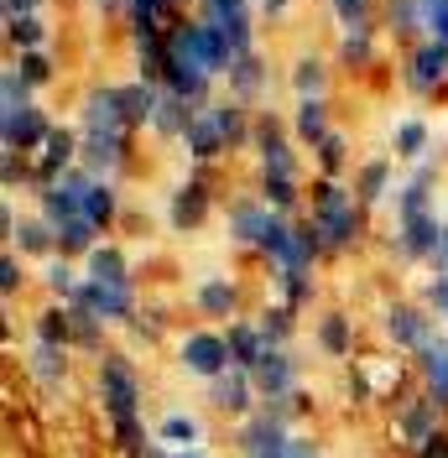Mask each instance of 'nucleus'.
Returning a JSON list of instances; mask_svg holds the SVG:
<instances>
[{"label": "nucleus", "mask_w": 448, "mask_h": 458, "mask_svg": "<svg viewBox=\"0 0 448 458\" xmlns=\"http://www.w3.org/2000/svg\"><path fill=\"white\" fill-rule=\"evenodd\" d=\"M308 225L323 245V256H349L365 240V208L355 203V188H344L339 177H313Z\"/></svg>", "instance_id": "nucleus-1"}, {"label": "nucleus", "mask_w": 448, "mask_h": 458, "mask_svg": "<svg viewBox=\"0 0 448 458\" xmlns=\"http://www.w3.org/2000/svg\"><path fill=\"white\" fill-rule=\"evenodd\" d=\"M94 391H99V406H105V417L110 422H136L141 417V375H136V360L131 354H120L110 349L105 360H99V370H94Z\"/></svg>", "instance_id": "nucleus-2"}, {"label": "nucleus", "mask_w": 448, "mask_h": 458, "mask_svg": "<svg viewBox=\"0 0 448 458\" xmlns=\"http://www.w3.org/2000/svg\"><path fill=\"white\" fill-rule=\"evenodd\" d=\"M177 370L194 375V380H220V375L235 370V360H229V344H224V334H214V328H188L183 339H177Z\"/></svg>", "instance_id": "nucleus-3"}, {"label": "nucleus", "mask_w": 448, "mask_h": 458, "mask_svg": "<svg viewBox=\"0 0 448 458\" xmlns=\"http://www.w3.org/2000/svg\"><path fill=\"white\" fill-rule=\"evenodd\" d=\"M381 334H386V344H392L396 354H418L422 344L438 334V318L427 313L422 302H386Z\"/></svg>", "instance_id": "nucleus-4"}, {"label": "nucleus", "mask_w": 448, "mask_h": 458, "mask_svg": "<svg viewBox=\"0 0 448 458\" xmlns=\"http://www.w3.org/2000/svg\"><path fill=\"white\" fill-rule=\"evenodd\" d=\"M255 167L261 177H303V162H297V151L287 141V131H281L277 114H255Z\"/></svg>", "instance_id": "nucleus-5"}, {"label": "nucleus", "mask_w": 448, "mask_h": 458, "mask_svg": "<svg viewBox=\"0 0 448 458\" xmlns=\"http://www.w3.org/2000/svg\"><path fill=\"white\" fill-rule=\"evenodd\" d=\"M392 432L407 443V448H422L433 432H444V411L427 391H412V396H392Z\"/></svg>", "instance_id": "nucleus-6"}, {"label": "nucleus", "mask_w": 448, "mask_h": 458, "mask_svg": "<svg viewBox=\"0 0 448 458\" xmlns=\"http://www.w3.org/2000/svg\"><path fill=\"white\" fill-rule=\"evenodd\" d=\"M438 240H444V214H418V219H396L392 225V256L407 260V266H422V260L438 256Z\"/></svg>", "instance_id": "nucleus-7"}, {"label": "nucleus", "mask_w": 448, "mask_h": 458, "mask_svg": "<svg viewBox=\"0 0 448 458\" xmlns=\"http://www.w3.org/2000/svg\"><path fill=\"white\" fill-rule=\"evenodd\" d=\"M79 131L89 136H131L125 125V110H120V84H89L84 99H79Z\"/></svg>", "instance_id": "nucleus-8"}, {"label": "nucleus", "mask_w": 448, "mask_h": 458, "mask_svg": "<svg viewBox=\"0 0 448 458\" xmlns=\"http://www.w3.org/2000/svg\"><path fill=\"white\" fill-rule=\"evenodd\" d=\"M401 84L412 94H444L448 84V47L444 42H412L401 63Z\"/></svg>", "instance_id": "nucleus-9"}, {"label": "nucleus", "mask_w": 448, "mask_h": 458, "mask_svg": "<svg viewBox=\"0 0 448 458\" xmlns=\"http://www.w3.org/2000/svg\"><path fill=\"white\" fill-rule=\"evenodd\" d=\"M47 136H53V120H47L42 105L0 110V146H5V151H22V157H27V151H42Z\"/></svg>", "instance_id": "nucleus-10"}, {"label": "nucleus", "mask_w": 448, "mask_h": 458, "mask_svg": "<svg viewBox=\"0 0 448 458\" xmlns=\"http://www.w3.org/2000/svg\"><path fill=\"white\" fill-rule=\"evenodd\" d=\"M251 380L261 401H292L303 391V370H297V360L287 349H266V360L251 370Z\"/></svg>", "instance_id": "nucleus-11"}, {"label": "nucleus", "mask_w": 448, "mask_h": 458, "mask_svg": "<svg viewBox=\"0 0 448 458\" xmlns=\"http://www.w3.org/2000/svg\"><path fill=\"white\" fill-rule=\"evenodd\" d=\"M73 308H84V313H94L105 328L110 323H131L136 318V286H110V282H89L84 276V292H79V302Z\"/></svg>", "instance_id": "nucleus-12"}, {"label": "nucleus", "mask_w": 448, "mask_h": 458, "mask_svg": "<svg viewBox=\"0 0 448 458\" xmlns=\"http://www.w3.org/2000/svg\"><path fill=\"white\" fill-rule=\"evenodd\" d=\"M209 208H214V188H209V177L203 172H194L188 182H177L168 199V225L177 229V234H188V229H198L203 219H209Z\"/></svg>", "instance_id": "nucleus-13"}, {"label": "nucleus", "mask_w": 448, "mask_h": 458, "mask_svg": "<svg viewBox=\"0 0 448 458\" xmlns=\"http://www.w3.org/2000/svg\"><path fill=\"white\" fill-rule=\"evenodd\" d=\"M209 406L220 411V417H235V422H246L261 411V396H255V380L246 370H229L220 380H209Z\"/></svg>", "instance_id": "nucleus-14"}, {"label": "nucleus", "mask_w": 448, "mask_h": 458, "mask_svg": "<svg viewBox=\"0 0 448 458\" xmlns=\"http://www.w3.org/2000/svg\"><path fill=\"white\" fill-rule=\"evenodd\" d=\"M412 375H418V386L438 401V411L448 417V334H433L412 354Z\"/></svg>", "instance_id": "nucleus-15"}, {"label": "nucleus", "mask_w": 448, "mask_h": 458, "mask_svg": "<svg viewBox=\"0 0 448 458\" xmlns=\"http://www.w3.org/2000/svg\"><path fill=\"white\" fill-rule=\"evenodd\" d=\"M84 136V146H79V167L89 172V177H105V182H115V172L131 162V136L120 131V136H89V131H79Z\"/></svg>", "instance_id": "nucleus-16"}, {"label": "nucleus", "mask_w": 448, "mask_h": 458, "mask_svg": "<svg viewBox=\"0 0 448 458\" xmlns=\"http://www.w3.org/2000/svg\"><path fill=\"white\" fill-rule=\"evenodd\" d=\"M271 208L261 199H235L229 203V214H224V234L240 245V250H261V240H266V229H271Z\"/></svg>", "instance_id": "nucleus-17"}, {"label": "nucleus", "mask_w": 448, "mask_h": 458, "mask_svg": "<svg viewBox=\"0 0 448 458\" xmlns=\"http://www.w3.org/2000/svg\"><path fill=\"white\" fill-rule=\"evenodd\" d=\"M433 199H438V167L433 162H418V167L401 177L396 188V219H418V214H433Z\"/></svg>", "instance_id": "nucleus-18"}, {"label": "nucleus", "mask_w": 448, "mask_h": 458, "mask_svg": "<svg viewBox=\"0 0 448 458\" xmlns=\"http://www.w3.org/2000/svg\"><path fill=\"white\" fill-rule=\"evenodd\" d=\"M396 162L392 157H365L355 167V203L360 208H381L386 199H396Z\"/></svg>", "instance_id": "nucleus-19"}, {"label": "nucleus", "mask_w": 448, "mask_h": 458, "mask_svg": "<svg viewBox=\"0 0 448 458\" xmlns=\"http://www.w3.org/2000/svg\"><path fill=\"white\" fill-rule=\"evenodd\" d=\"M229 99H240V105H255L261 94H271V63L261 53H246V57H235L229 63Z\"/></svg>", "instance_id": "nucleus-20"}, {"label": "nucleus", "mask_w": 448, "mask_h": 458, "mask_svg": "<svg viewBox=\"0 0 448 458\" xmlns=\"http://www.w3.org/2000/svg\"><path fill=\"white\" fill-rule=\"evenodd\" d=\"M194 308L203 318H214V323H235L240 318V282H229V276H203L194 286Z\"/></svg>", "instance_id": "nucleus-21"}, {"label": "nucleus", "mask_w": 448, "mask_h": 458, "mask_svg": "<svg viewBox=\"0 0 448 458\" xmlns=\"http://www.w3.org/2000/svg\"><path fill=\"white\" fill-rule=\"evenodd\" d=\"M313 344L329 354V360H349L355 354V318L344 308H329V313L313 318Z\"/></svg>", "instance_id": "nucleus-22"}, {"label": "nucleus", "mask_w": 448, "mask_h": 458, "mask_svg": "<svg viewBox=\"0 0 448 458\" xmlns=\"http://www.w3.org/2000/svg\"><path fill=\"white\" fill-rule=\"evenodd\" d=\"M224 344H229V360H235V370L251 375L261 360H266V349L271 344L261 339V328H255V318H235L229 328H224Z\"/></svg>", "instance_id": "nucleus-23"}, {"label": "nucleus", "mask_w": 448, "mask_h": 458, "mask_svg": "<svg viewBox=\"0 0 448 458\" xmlns=\"http://www.w3.org/2000/svg\"><path fill=\"white\" fill-rule=\"evenodd\" d=\"M11 250H16L22 260H42V266H47V260L57 256V229L47 225L42 214H31V219H22V225H16V234H11Z\"/></svg>", "instance_id": "nucleus-24"}, {"label": "nucleus", "mask_w": 448, "mask_h": 458, "mask_svg": "<svg viewBox=\"0 0 448 458\" xmlns=\"http://www.w3.org/2000/svg\"><path fill=\"white\" fill-rule=\"evenodd\" d=\"M209 114H214V125H220V136L229 151H240V146L255 141V114L251 105H240V99H220V105H209Z\"/></svg>", "instance_id": "nucleus-25"}, {"label": "nucleus", "mask_w": 448, "mask_h": 458, "mask_svg": "<svg viewBox=\"0 0 448 458\" xmlns=\"http://www.w3.org/2000/svg\"><path fill=\"white\" fill-rule=\"evenodd\" d=\"M68 354H73V349H57V344H31L27 375L42 386V391H63V386H68Z\"/></svg>", "instance_id": "nucleus-26"}, {"label": "nucleus", "mask_w": 448, "mask_h": 458, "mask_svg": "<svg viewBox=\"0 0 448 458\" xmlns=\"http://www.w3.org/2000/svg\"><path fill=\"white\" fill-rule=\"evenodd\" d=\"M183 146H188V157H194L198 167L220 162L224 151H229V146H224V136H220V125H214V114H209V105H203V110H194V125H188Z\"/></svg>", "instance_id": "nucleus-27"}, {"label": "nucleus", "mask_w": 448, "mask_h": 458, "mask_svg": "<svg viewBox=\"0 0 448 458\" xmlns=\"http://www.w3.org/2000/svg\"><path fill=\"white\" fill-rule=\"evenodd\" d=\"M287 84L297 99H329V63L318 53H303L292 63V73H287Z\"/></svg>", "instance_id": "nucleus-28"}, {"label": "nucleus", "mask_w": 448, "mask_h": 458, "mask_svg": "<svg viewBox=\"0 0 448 458\" xmlns=\"http://www.w3.org/2000/svg\"><path fill=\"white\" fill-rule=\"evenodd\" d=\"M157 99H162V89L141 84V79H131V84H120V110H125V125H131V131H151V114H157Z\"/></svg>", "instance_id": "nucleus-29"}, {"label": "nucleus", "mask_w": 448, "mask_h": 458, "mask_svg": "<svg viewBox=\"0 0 448 458\" xmlns=\"http://www.w3.org/2000/svg\"><path fill=\"white\" fill-rule=\"evenodd\" d=\"M157 443L172 448V454H194L198 443H203V422L188 417V411H168V417L157 422Z\"/></svg>", "instance_id": "nucleus-30"}, {"label": "nucleus", "mask_w": 448, "mask_h": 458, "mask_svg": "<svg viewBox=\"0 0 448 458\" xmlns=\"http://www.w3.org/2000/svg\"><path fill=\"white\" fill-rule=\"evenodd\" d=\"M188 125H194V105H183L177 94L162 89L157 114H151V136H162V141H183V136H188Z\"/></svg>", "instance_id": "nucleus-31"}, {"label": "nucleus", "mask_w": 448, "mask_h": 458, "mask_svg": "<svg viewBox=\"0 0 448 458\" xmlns=\"http://www.w3.org/2000/svg\"><path fill=\"white\" fill-rule=\"evenodd\" d=\"M31 344H57V349H73V313L63 302H47L42 313L31 318Z\"/></svg>", "instance_id": "nucleus-32"}, {"label": "nucleus", "mask_w": 448, "mask_h": 458, "mask_svg": "<svg viewBox=\"0 0 448 458\" xmlns=\"http://www.w3.org/2000/svg\"><path fill=\"white\" fill-rule=\"evenodd\" d=\"M292 136L303 146H318L323 136H334V125H329V99H297V110H292Z\"/></svg>", "instance_id": "nucleus-33"}, {"label": "nucleus", "mask_w": 448, "mask_h": 458, "mask_svg": "<svg viewBox=\"0 0 448 458\" xmlns=\"http://www.w3.org/2000/svg\"><path fill=\"white\" fill-rule=\"evenodd\" d=\"M84 276L89 282H110V286H136L131 282V260H125L120 245H99V250L84 260Z\"/></svg>", "instance_id": "nucleus-34"}, {"label": "nucleus", "mask_w": 448, "mask_h": 458, "mask_svg": "<svg viewBox=\"0 0 448 458\" xmlns=\"http://www.w3.org/2000/svg\"><path fill=\"white\" fill-rule=\"evenodd\" d=\"M392 146H396V162H422V157H427V146H433L427 120L401 114V120H396V131H392Z\"/></svg>", "instance_id": "nucleus-35"}, {"label": "nucleus", "mask_w": 448, "mask_h": 458, "mask_svg": "<svg viewBox=\"0 0 448 458\" xmlns=\"http://www.w3.org/2000/svg\"><path fill=\"white\" fill-rule=\"evenodd\" d=\"M105 229H94L89 219H68V225H57V256H68V260H89L105 240H99Z\"/></svg>", "instance_id": "nucleus-36"}, {"label": "nucleus", "mask_w": 448, "mask_h": 458, "mask_svg": "<svg viewBox=\"0 0 448 458\" xmlns=\"http://www.w3.org/2000/svg\"><path fill=\"white\" fill-rule=\"evenodd\" d=\"M251 11H255V0H198V21H209V27H220V31L255 27Z\"/></svg>", "instance_id": "nucleus-37"}, {"label": "nucleus", "mask_w": 448, "mask_h": 458, "mask_svg": "<svg viewBox=\"0 0 448 458\" xmlns=\"http://www.w3.org/2000/svg\"><path fill=\"white\" fill-rule=\"evenodd\" d=\"M42 286L53 292V302L73 308V302H79V292H84V276L73 271V260H68V256H53L47 266H42Z\"/></svg>", "instance_id": "nucleus-38"}, {"label": "nucleus", "mask_w": 448, "mask_h": 458, "mask_svg": "<svg viewBox=\"0 0 448 458\" xmlns=\"http://www.w3.org/2000/svg\"><path fill=\"white\" fill-rule=\"evenodd\" d=\"M323 260V245H318V234H313L308 219H297L292 225V245H287V256H281L277 271H313Z\"/></svg>", "instance_id": "nucleus-39"}, {"label": "nucleus", "mask_w": 448, "mask_h": 458, "mask_svg": "<svg viewBox=\"0 0 448 458\" xmlns=\"http://www.w3.org/2000/svg\"><path fill=\"white\" fill-rule=\"evenodd\" d=\"M271 286H277V302L281 308H292V313L313 308V297H318L313 271H271Z\"/></svg>", "instance_id": "nucleus-40"}, {"label": "nucleus", "mask_w": 448, "mask_h": 458, "mask_svg": "<svg viewBox=\"0 0 448 458\" xmlns=\"http://www.w3.org/2000/svg\"><path fill=\"white\" fill-rule=\"evenodd\" d=\"M261 203H266L271 214H281V219H292V214L308 203V193H303L297 177H261Z\"/></svg>", "instance_id": "nucleus-41"}, {"label": "nucleus", "mask_w": 448, "mask_h": 458, "mask_svg": "<svg viewBox=\"0 0 448 458\" xmlns=\"http://www.w3.org/2000/svg\"><path fill=\"white\" fill-rule=\"evenodd\" d=\"M381 27L396 31V37H422V0H381Z\"/></svg>", "instance_id": "nucleus-42"}, {"label": "nucleus", "mask_w": 448, "mask_h": 458, "mask_svg": "<svg viewBox=\"0 0 448 458\" xmlns=\"http://www.w3.org/2000/svg\"><path fill=\"white\" fill-rule=\"evenodd\" d=\"M84 219L94 229H110L120 219V188L105 182V177H94V188H89V203H84Z\"/></svg>", "instance_id": "nucleus-43"}, {"label": "nucleus", "mask_w": 448, "mask_h": 458, "mask_svg": "<svg viewBox=\"0 0 448 458\" xmlns=\"http://www.w3.org/2000/svg\"><path fill=\"white\" fill-rule=\"evenodd\" d=\"M5 42H11V53H42L47 47V27H42V16H5Z\"/></svg>", "instance_id": "nucleus-44"}, {"label": "nucleus", "mask_w": 448, "mask_h": 458, "mask_svg": "<svg viewBox=\"0 0 448 458\" xmlns=\"http://www.w3.org/2000/svg\"><path fill=\"white\" fill-rule=\"evenodd\" d=\"M339 63L344 68H370L375 63V27H360V31H339Z\"/></svg>", "instance_id": "nucleus-45"}, {"label": "nucleus", "mask_w": 448, "mask_h": 458, "mask_svg": "<svg viewBox=\"0 0 448 458\" xmlns=\"http://www.w3.org/2000/svg\"><path fill=\"white\" fill-rule=\"evenodd\" d=\"M313 167H318V177H344V167H349V136L344 131L323 136L313 146Z\"/></svg>", "instance_id": "nucleus-46"}, {"label": "nucleus", "mask_w": 448, "mask_h": 458, "mask_svg": "<svg viewBox=\"0 0 448 458\" xmlns=\"http://www.w3.org/2000/svg\"><path fill=\"white\" fill-rule=\"evenodd\" d=\"M110 443L120 448V458H146L151 454V443H157V432H146V422H110Z\"/></svg>", "instance_id": "nucleus-47"}, {"label": "nucleus", "mask_w": 448, "mask_h": 458, "mask_svg": "<svg viewBox=\"0 0 448 458\" xmlns=\"http://www.w3.org/2000/svg\"><path fill=\"white\" fill-rule=\"evenodd\" d=\"M255 328H261V339L271 344V349H287V339L297 334V313H292V308H281V302H271L266 313L255 318Z\"/></svg>", "instance_id": "nucleus-48"}, {"label": "nucleus", "mask_w": 448, "mask_h": 458, "mask_svg": "<svg viewBox=\"0 0 448 458\" xmlns=\"http://www.w3.org/2000/svg\"><path fill=\"white\" fill-rule=\"evenodd\" d=\"M68 313H73V349L105 360V354H110V349H105V323H99L94 313H84V308H68Z\"/></svg>", "instance_id": "nucleus-49"}, {"label": "nucleus", "mask_w": 448, "mask_h": 458, "mask_svg": "<svg viewBox=\"0 0 448 458\" xmlns=\"http://www.w3.org/2000/svg\"><path fill=\"white\" fill-rule=\"evenodd\" d=\"M329 11H334V21L344 31L375 27V16H381V5H375V0H329Z\"/></svg>", "instance_id": "nucleus-50"}, {"label": "nucleus", "mask_w": 448, "mask_h": 458, "mask_svg": "<svg viewBox=\"0 0 448 458\" xmlns=\"http://www.w3.org/2000/svg\"><path fill=\"white\" fill-rule=\"evenodd\" d=\"M16 73H22L31 89H47L57 79V63H53V53L42 47V53H22V57H16Z\"/></svg>", "instance_id": "nucleus-51"}, {"label": "nucleus", "mask_w": 448, "mask_h": 458, "mask_svg": "<svg viewBox=\"0 0 448 458\" xmlns=\"http://www.w3.org/2000/svg\"><path fill=\"white\" fill-rule=\"evenodd\" d=\"M131 334H136L141 344H157L162 334H168V308H162V302H146V308H136V318H131Z\"/></svg>", "instance_id": "nucleus-52"}, {"label": "nucleus", "mask_w": 448, "mask_h": 458, "mask_svg": "<svg viewBox=\"0 0 448 458\" xmlns=\"http://www.w3.org/2000/svg\"><path fill=\"white\" fill-rule=\"evenodd\" d=\"M31 105V84L16 73V63L0 73V110H27Z\"/></svg>", "instance_id": "nucleus-53"}, {"label": "nucleus", "mask_w": 448, "mask_h": 458, "mask_svg": "<svg viewBox=\"0 0 448 458\" xmlns=\"http://www.w3.org/2000/svg\"><path fill=\"white\" fill-rule=\"evenodd\" d=\"M422 37L448 47V0H422Z\"/></svg>", "instance_id": "nucleus-54"}, {"label": "nucleus", "mask_w": 448, "mask_h": 458, "mask_svg": "<svg viewBox=\"0 0 448 458\" xmlns=\"http://www.w3.org/2000/svg\"><path fill=\"white\" fill-rule=\"evenodd\" d=\"M422 308L438 318L444 334H448V276H427V282H422Z\"/></svg>", "instance_id": "nucleus-55"}, {"label": "nucleus", "mask_w": 448, "mask_h": 458, "mask_svg": "<svg viewBox=\"0 0 448 458\" xmlns=\"http://www.w3.org/2000/svg\"><path fill=\"white\" fill-rule=\"evenodd\" d=\"M22 286H27L22 256H16V250H5V256H0V297H5V302H16V292H22Z\"/></svg>", "instance_id": "nucleus-56"}, {"label": "nucleus", "mask_w": 448, "mask_h": 458, "mask_svg": "<svg viewBox=\"0 0 448 458\" xmlns=\"http://www.w3.org/2000/svg\"><path fill=\"white\" fill-rule=\"evenodd\" d=\"M0 182H5V188L31 182V162L22 157V151H5V157H0Z\"/></svg>", "instance_id": "nucleus-57"}, {"label": "nucleus", "mask_w": 448, "mask_h": 458, "mask_svg": "<svg viewBox=\"0 0 448 458\" xmlns=\"http://www.w3.org/2000/svg\"><path fill=\"white\" fill-rule=\"evenodd\" d=\"M412 458H448V432H433L422 448H412Z\"/></svg>", "instance_id": "nucleus-58"}, {"label": "nucleus", "mask_w": 448, "mask_h": 458, "mask_svg": "<svg viewBox=\"0 0 448 458\" xmlns=\"http://www.w3.org/2000/svg\"><path fill=\"white\" fill-rule=\"evenodd\" d=\"M255 11H261L266 21H277V16H287V11H292V0H255Z\"/></svg>", "instance_id": "nucleus-59"}, {"label": "nucleus", "mask_w": 448, "mask_h": 458, "mask_svg": "<svg viewBox=\"0 0 448 458\" xmlns=\"http://www.w3.org/2000/svg\"><path fill=\"white\" fill-rule=\"evenodd\" d=\"M42 0H5V16H37Z\"/></svg>", "instance_id": "nucleus-60"}, {"label": "nucleus", "mask_w": 448, "mask_h": 458, "mask_svg": "<svg viewBox=\"0 0 448 458\" xmlns=\"http://www.w3.org/2000/svg\"><path fill=\"white\" fill-rule=\"evenodd\" d=\"M89 5H94L99 16H125V5H131V0H89Z\"/></svg>", "instance_id": "nucleus-61"}, {"label": "nucleus", "mask_w": 448, "mask_h": 458, "mask_svg": "<svg viewBox=\"0 0 448 458\" xmlns=\"http://www.w3.org/2000/svg\"><path fill=\"white\" fill-rule=\"evenodd\" d=\"M261 458H287V443H281V448H271V454H261Z\"/></svg>", "instance_id": "nucleus-62"}, {"label": "nucleus", "mask_w": 448, "mask_h": 458, "mask_svg": "<svg viewBox=\"0 0 448 458\" xmlns=\"http://www.w3.org/2000/svg\"><path fill=\"white\" fill-rule=\"evenodd\" d=\"M172 458H203V454H198V448H194V454H172Z\"/></svg>", "instance_id": "nucleus-63"}]
</instances>
